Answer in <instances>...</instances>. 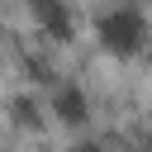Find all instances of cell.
Returning a JSON list of instances; mask_svg holds the SVG:
<instances>
[{
  "mask_svg": "<svg viewBox=\"0 0 152 152\" xmlns=\"http://www.w3.org/2000/svg\"><path fill=\"white\" fill-rule=\"evenodd\" d=\"M100 43H104L114 57H138V52L147 48V19H142V10H133V5L109 10V14L100 19Z\"/></svg>",
  "mask_w": 152,
  "mask_h": 152,
  "instance_id": "1",
  "label": "cell"
},
{
  "mask_svg": "<svg viewBox=\"0 0 152 152\" xmlns=\"http://www.w3.org/2000/svg\"><path fill=\"white\" fill-rule=\"evenodd\" d=\"M33 19L52 33V38H71V14L62 0H33Z\"/></svg>",
  "mask_w": 152,
  "mask_h": 152,
  "instance_id": "2",
  "label": "cell"
},
{
  "mask_svg": "<svg viewBox=\"0 0 152 152\" xmlns=\"http://www.w3.org/2000/svg\"><path fill=\"white\" fill-rule=\"evenodd\" d=\"M86 109H90V104H86V95H81L76 86H66V90L57 95V114H62L66 124H86Z\"/></svg>",
  "mask_w": 152,
  "mask_h": 152,
  "instance_id": "3",
  "label": "cell"
},
{
  "mask_svg": "<svg viewBox=\"0 0 152 152\" xmlns=\"http://www.w3.org/2000/svg\"><path fill=\"white\" fill-rule=\"evenodd\" d=\"M76 152H104V147H100V142H86V147H76Z\"/></svg>",
  "mask_w": 152,
  "mask_h": 152,
  "instance_id": "4",
  "label": "cell"
}]
</instances>
